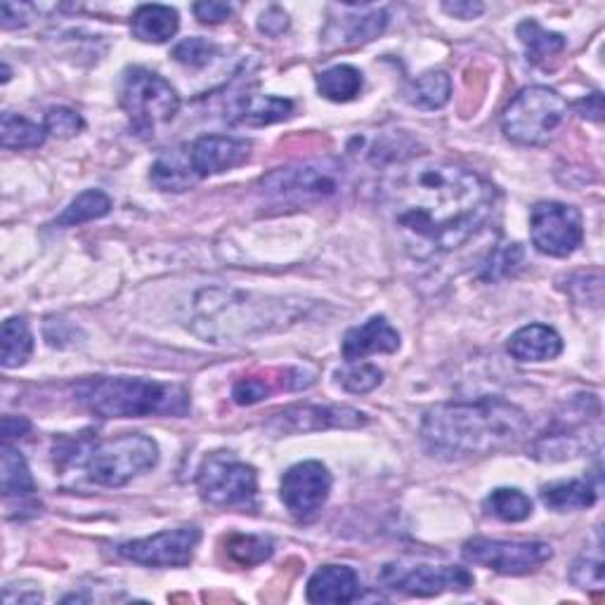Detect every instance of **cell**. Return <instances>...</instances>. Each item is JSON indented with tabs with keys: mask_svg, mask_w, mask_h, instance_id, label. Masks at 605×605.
<instances>
[{
	"mask_svg": "<svg viewBox=\"0 0 605 605\" xmlns=\"http://www.w3.org/2000/svg\"><path fill=\"white\" fill-rule=\"evenodd\" d=\"M497 193L483 175L436 158L400 162L381 185V201L414 256L466 244L495 211Z\"/></svg>",
	"mask_w": 605,
	"mask_h": 605,
	"instance_id": "cell-1",
	"label": "cell"
},
{
	"mask_svg": "<svg viewBox=\"0 0 605 605\" xmlns=\"http://www.w3.org/2000/svg\"><path fill=\"white\" fill-rule=\"evenodd\" d=\"M528 428L530 419L520 407L502 397H477L428 409L421 419V440L433 457L471 459L516 448Z\"/></svg>",
	"mask_w": 605,
	"mask_h": 605,
	"instance_id": "cell-2",
	"label": "cell"
},
{
	"mask_svg": "<svg viewBox=\"0 0 605 605\" xmlns=\"http://www.w3.org/2000/svg\"><path fill=\"white\" fill-rule=\"evenodd\" d=\"M76 393L102 419L185 417L189 411V395L183 386L152 378L95 376L78 384Z\"/></svg>",
	"mask_w": 605,
	"mask_h": 605,
	"instance_id": "cell-3",
	"label": "cell"
},
{
	"mask_svg": "<svg viewBox=\"0 0 605 605\" xmlns=\"http://www.w3.org/2000/svg\"><path fill=\"white\" fill-rule=\"evenodd\" d=\"M568 119V102L547 86L522 88L502 114V133L522 147L549 145Z\"/></svg>",
	"mask_w": 605,
	"mask_h": 605,
	"instance_id": "cell-4",
	"label": "cell"
},
{
	"mask_svg": "<svg viewBox=\"0 0 605 605\" xmlns=\"http://www.w3.org/2000/svg\"><path fill=\"white\" fill-rule=\"evenodd\" d=\"M158 464V444L140 433H129L107 442H95L84 466L88 481L100 487H123L133 477L152 471Z\"/></svg>",
	"mask_w": 605,
	"mask_h": 605,
	"instance_id": "cell-5",
	"label": "cell"
},
{
	"mask_svg": "<svg viewBox=\"0 0 605 605\" xmlns=\"http://www.w3.org/2000/svg\"><path fill=\"white\" fill-rule=\"evenodd\" d=\"M121 107L129 114L133 129L140 133H154L180 111V95L164 76L150 69H129L123 76Z\"/></svg>",
	"mask_w": 605,
	"mask_h": 605,
	"instance_id": "cell-6",
	"label": "cell"
},
{
	"mask_svg": "<svg viewBox=\"0 0 605 605\" xmlns=\"http://www.w3.org/2000/svg\"><path fill=\"white\" fill-rule=\"evenodd\" d=\"M199 495L211 506H239L249 504L258 492L256 469L246 461H239L230 452H213L204 459L197 473Z\"/></svg>",
	"mask_w": 605,
	"mask_h": 605,
	"instance_id": "cell-7",
	"label": "cell"
},
{
	"mask_svg": "<svg viewBox=\"0 0 605 605\" xmlns=\"http://www.w3.org/2000/svg\"><path fill=\"white\" fill-rule=\"evenodd\" d=\"M464 561L495 570L499 575L522 578L532 575L541 565H547L553 556V549L547 541H504V539H469L464 549Z\"/></svg>",
	"mask_w": 605,
	"mask_h": 605,
	"instance_id": "cell-8",
	"label": "cell"
},
{
	"mask_svg": "<svg viewBox=\"0 0 605 605\" xmlns=\"http://www.w3.org/2000/svg\"><path fill=\"white\" fill-rule=\"evenodd\" d=\"M532 246L553 258H568L584 242V220L575 206L539 201L530 211Z\"/></svg>",
	"mask_w": 605,
	"mask_h": 605,
	"instance_id": "cell-9",
	"label": "cell"
},
{
	"mask_svg": "<svg viewBox=\"0 0 605 605\" xmlns=\"http://www.w3.org/2000/svg\"><path fill=\"white\" fill-rule=\"evenodd\" d=\"M381 584L391 592L417 596V598H431L440 596L444 592L464 594L475 584L473 575L466 568L459 565H403L391 563L378 575Z\"/></svg>",
	"mask_w": 605,
	"mask_h": 605,
	"instance_id": "cell-10",
	"label": "cell"
},
{
	"mask_svg": "<svg viewBox=\"0 0 605 605\" xmlns=\"http://www.w3.org/2000/svg\"><path fill=\"white\" fill-rule=\"evenodd\" d=\"M199 541L201 530L195 528V525H185V528L125 541V544L119 547V553L123 559L150 568H185L193 563Z\"/></svg>",
	"mask_w": 605,
	"mask_h": 605,
	"instance_id": "cell-11",
	"label": "cell"
},
{
	"mask_svg": "<svg viewBox=\"0 0 605 605\" xmlns=\"http://www.w3.org/2000/svg\"><path fill=\"white\" fill-rule=\"evenodd\" d=\"M331 492V473L320 461H300L282 475L279 497L296 520L308 522L322 512Z\"/></svg>",
	"mask_w": 605,
	"mask_h": 605,
	"instance_id": "cell-12",
	"label": "cell"
},
{
	"mask_svg": "<svg viewBox=\"0 0 605 605\" xmlns=\"http://www.w3.org/2000/svg\"><path fill=\"white\" fill-rule=\"evenodd\" d=\"M339 178L337 164H298L267 173L261 187L265 195L279 199H322L339 193Z\"/></svg>",
	"mask_w": 605,
	"mask_h": 605,
	"instance_id": "cell-13",
	"label": "cell"
},
{
	"mask_svg": "<svg viewBox=\"0 0 605 605\" xmlns=\"http://www.w3.org/2000/svg\"><path fill=\"white\" fill-rule=\"evenodd\" d=\"M367 421V414L353 407L294 405L277 411L270 426H273L277 433H312L329 431V428H360Z\"/></svg>",
	"mask_w": 605,
	"mask_h": 605,
	"instance_id": "cell-14",
	"label": "cell"
},
{
	"mask_svg": "<svg viewBox=\"0 0 605 605\" xmlns=\"http://www.w3.org/2000/svg\"><path fill=\"white\" fill-rule=\"evenodd\" d=\"M185 154L197 178L204 180L209 175L228 173L246 164L251 156V142L230 135H201Z\"/></svg>",
	"mask_w": 605,
	"mask_h": 605,
	"instance_id": "cell-15",
	"label": "cell"
},
{
	"mask_svg": "<svg viewBox=\"0 0 605 605\" xmlns=\"http://www.w3.org/2000/svg\"><path fill=\"white\" fill-rule=\"evenodd\" d=\"M343 20H331L324 38L331 45L370 43L384 34L388 26V12L370 6H341Z\"/></svg>",
	"mask_w": 605,
	"mask_h": 605,
	"instance_id": "cell-16",
	"label": "cell"
},
{
	"mask_svg": "<svg viewBox=\"0 0 605 605\" xmlns=\"http://www.w3.org/2000/svg\"><path fill=\"white\" fill-rule=\"evenodd\" d=\"M397 348H400V333H397V329H393L386 317H370L367 322L353 327L345 333L341 343V355L345 362H360L378 353H397Z\"/></svg>",
	"mask_w": 605,
	"mask_h": 605,
	"instance_id": "cell-17",
	"label": "cell"
},
{
	"mask_svg": "<svg viewBox=\"0 0 605 605\" xmlns=\"http://www.w3.org/2000/svg\"><path fill=\"white\" fill-rule=\"evenodd\" d=\"M310 603H353L360 598V578L348 565H322L308 582Z\"/></svg>",
	"mask_w": 605,
	"mask_h": 605,
	"instance_id": "cell-18",
	"label": "cell"
},
{
	"mask_svg": "<svg viewBox=\"0 0 605 605\" xmlns=\"http://www.w3.org/2000/svg\"><path fill=\"white\" fill-rule=\"evenodd\" d=\"M506 350L518 362H549L563 353V339L553 327L528 324L508 339Z\"/></svg>",
	"mask_w": 605,
	"mask_h": 605,
	"instance_id": "cell-19",
	"label": "cell"
},
{
	"mask_svg": "<svg viewBox=\"0 0 605 605\" xmlns=\"http://www.w3.org/2000/svg\"><path fill=\"white\" fill-rule=\"evenodd\" d=\"M294 114V102L273 95H239L232 107V121L244 125H270L289 119Z\"/></svg>",
	"mask_w": 605,
	"mask_h": 605,
	"instance_id": "cell-20",
	"label": "cell"
},
{
	"mask_svg": "<svg viewBox=\"0 0 605 605\" xmlns=\"http://www.w3.org/2000/svg\"><path fill=\"white\" fill-rule=\"evenodd\" d=\"M180 29V14L168 6H140L133 12L131 31L142 43H166Z\"/></svg>",
	"mask_w": 605,
	"mask_h": 605,
	"instance_id": "cell-21",
	"label": "cell"
},
{
	"mask_svg": "<svg viewBox=\"0 0 605 605\" xmlns=\"http://www.w3.org/2000/svg\"><path fill=\"white\" fill-rule=\"evenodd\" d=\"M539 499L547 508L556 514L582 512V508H592L598 499V487L586 481H561L549 483L539 490Z\"/></svg>",
	"mask_w": 605,
	"mask_h": 605,
	"instance_id": "cell-22",
	"label": "cell"
},
{
	"mask_svg": "<svg viewBox=\"0 0 605 605\" xmlns=\"http://www.w3.org/2000/svg\"><path fill=\"white\" fill-rule=\"evenodd\" d=\"M452 95V81L444 72H426L414 78V81L405 88V100L424 111L442 109L450 102Z\"/></svg>",
	"mask_w": 605,
	"mask_h": 605,
	"instance_id": "cell-23",
	"label": "cell"
},
{
	"mask_svg": "<svg viewBox=\"0 0 605 605\" xmlns=\"http://www.w3.org/2000/svg\"><path fill=\"white\" fill-rule=\"evenodd\" d=\"M150 180L162 193H185V189L199 183L193 166L187 162V154H166L156 158L150 170Z\"/></svg>",
	"mask_w": 605,
	"mask_h": 605,
	"instance_id": "cell-24",
	"label": "cell"
},
{
	"mask_svg": "<svg viewBox=\"0 0 605 605\" xmlns=\"http://www.w3.org/2000/svg\"><path fill=\"white\" fill-rule=\"evenodd\" d=\"M516 34L525 45V53H528V59L532 65H547L551 57L559 55L565 47V38L561 34H553V31L544 29L535 20L520 22Z\"/></svg>",
	"mask_w": 605,
	"mask_h": 605,
	"instance_id": "cell-25",
	"label": "cell"
},
{
	"mask_svg": "<svg viewBox=\"0 0 605 605\" xmlns=\"http://www.w3.org/2000/svg\"><path fill=\"white\" fill-rule=\"evenodd\" d=\"M485 514L502 522H522L532 516V499L516 487L492 490L483 502Z\"/></svg>",
	"mask_w": 605,
	"mask_h": 605,
	"instance_id": "cell-26",
	"label": "cell"
},
{
	"mask_svg": "<svg viewBox=\"0 0 605 605\" xmlns=\"http://www.w3.org/2000/svg\"><path fill=\"white\" fill-rule=\"evenodd\" d=\"M0 483H3V495L6 497H29L36 492L34 475L29 471L26 459L20 450H14L10 442L3 444V457H0Z\"/></svg>",
	"mask_w": 605,
	"mask_h": 605,
	"instance_id": "cell-27",
	"label": "cell"
},
{
	"mask_svg": "<svg viewBox=\"0 0 605 605\" xmlns=\"http://www.w3.org/2000/svg\"><path fill=\"white\" fill-rule=\"evenodd\" d=\"M362 72L350 65H337L317 76V88L331 102H350L362 92Z\"/></svg>",
	"mask_w": 605,
	"mask_h": 605,
	"instance_id": "cell-28",
	"label": "cell"
},
{
	"mask_svg": "<svg viewBox=\"0 0 605 605\" xmlns=\"http://www.w3.org/2000/svg\"><path fill=\"white\" fill-rule=\"evenodd\" d=\"M45 138V125L12 114V111H6L3 119H0V142H3L6 150H34L43 145Z\"/></svg>",
	"mask_w": 605,
	"mask_h": 605,
	"instance_id": "cell-29",
	"label": "cell"
},
{
	"mask_svg": "<svg viewBox=\"0 0 605 605\" xmlns=\"http://www.w3.org/2000/svg\"><path fill=\"white\" fill-rule=\"evenodd\" d=\"M34 353V333L22 317H10L3 322V367L18 370Z\"/></svg>",
	"mask_w": 605,
	"mask_h": 605,
	"instance_id": "cell-30",
	"label": "cell"
},
{
	"mask_svg": "<svg viewBox=\"0 0 605 605\" xmlns=\"http://www.w3.org/2000/svg\"><path fill=\"white\" fill-rule=\"evenodd\" d=\"M111 211V199L102 193V189H86L78 195L65 211L55 220L59 228H74L84 226V222L105 218Z\"/></svg>",
	"mask_w": 605,
	"mask_h": 605,
	"instance_id": "cell-31",
	"label": "cell"
},
{
	"mask_svg": "<svg viewBox=\"0 0 605 605\" xmlns=\"http://www.w3.org/2000/svg\"><path fill=\"white\" fill-rule=\"evenodd\" d=\"M275 547L267 537H256V535H232L228 539V553L230 559L239 565L251 568L267 561L273 556Z\"/></svg>",
	"mask_w": 605,
	"mask_h": 605,
	"instance_id": "cell-32",
	"label": "cell"
},
{
	"mask_svg": "<svg viewBox=\"0 0 605 605\" xmlns=\"http://www.w3.org/2000/svg\"><path fill=\"white\" fill-rule=\"evenodd\" d=\"M381 381H384V372H381L378 367H374V364H355V362H348V367L337 372V384L353 393V395H364V393H372L374 388L381 386Z\"/></svg>",
	"mask_w": 605,
	"mask_h": 605,
	"instance_id": "cell-33",
	"label": "cell"
},
{
	"mask_svg": "<svg viewBox=\"0 0 605 605\" xmlns=\"http://www.w3.org/2000/svg\"><path fill=\"white\" fill-rule=\"evenodd\" d=\"M218 55V45L206 41V38H187L183 43L175 45L173 57L175 62H180L185 67L201 69L206 65H211V59Z\"/></svg>",
	"mask_w": 605,
	"mask_h": 605,
	"instance_id": "cell-34",
	"label": "cell"
},
{
	"mask_svg": "<svg viewBox=\"0 0 605 605\" xmlns=\"http://www.w3.org/2000/svg\"><path fill=\"white\" fill-rule=\"evenodd\" d=\"M43 125H45L47 135L59 138V140H69V138L81 133L86 123H84L81 114H76L74 109H69V107H53V109H47V114L43 119Z\"/></svg>",
	"mask_w": 605,
	"mask_h": 605,
	"instance_id": "cell-35",
	"label": "cell"
},
{
	"mask_svg": "<svg viewBox=\"0 0 605 605\" xmlns=\"http://www.w3.org/2000/svg\"><path fill=\"white\" fill-rule=\"evenodd\" d=\"M570 580L578 588H603V559L601 551L596 553H582L580 559L570 568Z\"/></svg>",
	"mask_w": 605,
	"mask_h": 605,
	"instance_id": "cell-36",
	"label": "cell"
},
{
	"mask_svg": "<svg viewBox=\"0 0 605 605\" xmlns=\"http://www.w3.org/2000/svg\"><path fill=\"white\" fill-rule=\"evenodd\" d=\"M520 261H522L520 244H506L504 249H497L495 253H490V261L485 265L487 267L485 277L487 279H499V277L512 275Z\"/></svg>",
	"mask_w": 605,
	"mask_h": 605,
	"instance_id": "cell-37",
	"label": "cell"
},
{
	"mask_svg": "<svg viewBox=\"0 0 605 605\" xmlns=\"http://www.w3.org/2000/svg\"><path fill=\"white\" fill-rule=\"evenodd\" d=\"M270 393H273V388H270L267 381H263L258 376L239 378L237 384H234V388H232L234 403L242 405V407H249V405H256V403L267 400Z\"/></svg>",
	"mask_w": 605,
	"mask_h": 605,
	"instance_id": "cell-38",
	"label": "cell"
},
{
	"mask_svg": "<svg viewBox=\"0 0 605 605\" xmlns=\"http://www.w3.org/2000/svg\"><path fill=\"white\" fill-rule=\"evenodd\" d=\"M195 14L197 20L204 24H220L232 18V6L228 3H197L195 6Z\"/></svg>",
	"mask_w": 605,
	"mask_h": 605,
	"instance_id": "cell-39",
	"label": "cell"
},
{
	"mask_svg": "<svg viewBox=\"0 0 605 605\" xmlns=\"http://www.w3.org/2000/svg\"><path fill=\"white\" fill-rule=\"evenodd\" d=\"M258 26L267 36H279L284 34L286 26H289V18H286V12H282L279 8H270L267 12H263Z\"/></svg>",
	"mask_w": 605,
	"mask_h": 605,
	"instance_id": "cell-40",
	"label": "cell"
},
{
	"mask_svg": "<svg viewBox=\"0 0 605 605\" xmlns=\"http://www.w3.org/2000/svg\"><path fill=\"white\" fill-rule=\"evenodd\" d=\"M442 10L452 14L454 20H475L485 12V6L471 3V0H454V3H442Z\"/></svg>",
	"mask_w": 605,
	"mask_h": 605,
	"instance_id": "cell-41",
	"label": "cell"
},
{
	"mask_svg": "<svg viewBox=\"0 0 605 605\" xmlns=\"http://www.w3.org/2000/svg\"><path fill=\"white\" fill-rule=\"evenodd\" d=\"M578 111H580V114L584 119L601 121V114H603V98H601V92H594V95H588L586 100H580L578 102Z\"/></svg>",
	"mask_w": 605,
	"mask_h": 605,
	"instance_id": "cell-42",
	"label": "cell"
},
{
	"mask_svg": "<svg viewBox=\"0 0 605 605\" xmlns=\"http://www.w3.org/2000/svg\"><path fill=\"white\" fill-rule=\"evenodd\" d=\"M31 431V424L24 417H3V438H22Z\"/></svg>",
	"mask_w": 605,
	"mask_h": 605,
	"instance_id": "cell-43",
	"label": "cell"
},
{
	"mask_svg": "<svg viewBox=\"0 0 605 605\" xmlns=\"http://www.w3.org/2000/svg\"><path fill=\"white\" fill-rule=\"evenodd\" d=\"M8 81H10V67L3 65V84H8Z\"/></svg>",
	"mask_w": 605,
	"mask_h": 605,
	"instance_id": "cell-44",
	"label": "cell"
}]
</instances>
